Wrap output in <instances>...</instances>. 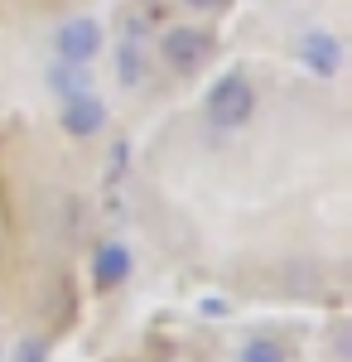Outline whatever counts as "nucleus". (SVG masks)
Instances as JSON below:
<instances>
[{
  "label": "nucleus",
  "instance_id": "obj_1",
  "mask_svg": "<svg viewBox=\"0 0 352 362\" xmlns=\"http://www.w3.org/2000/svg\"><path fill=\"white\" fill-rule=\"evenodd\" d=\"M203 107H208V121H213L217 131H237V126H246L256 116V87H251L246 73H227V78H217L208 87Z\"/></svg>",
  "mask_w": 352,
  "mask_h": 362
},
{
  "label": "nucleus",
  "instance_id": "obj_2",
  "mask_svg": "<svg viewBox=\"0 0 352 362\" xmlns=\"http://www.w3.org/2000/svg\"><path fill=\"white\" fill-rule=\"evenodd\" d=\"M208 54H213V34H208V29H198V25H174V29H164L160 58L169 63V68L193 73V68H198Z\"/></svg>",
  "mask_w": 352,
  "mask_h": 362
},
{
  "label": "nucleus",
  "instance_id": "obj_3",
  "mask_svg": "<svg viewBox=\"0 0 352 362\" xmlns=\"http://www.w3.org/2000/svg\"><path fill=\"white\" fill-rule=\"evenodd\" d=\"M299 54V68L309 73V78H324V83H333L338 73H343V44L328 34V29H304L295 44Z\"/></svg>",
  "mask_w": 352,
  "mask_h": 362
},
{
  "label": "nucleus",
  "instance_id": "obj_4",
  "mask_svg": "<svg viewBox=\"0 0 352 362\" xmlns=\"http://www.w3.org/2000/svg\"><path fill=\"white\" fill-rule=\"evenodd\" d=\"M54 44H58V58H63V63H82V68H87L92 58L102 54V25L87 20V15H82V20H63L58 34H54Z\"/></svg>",
  "mask_w": 352,
  "mask_h": 362
},
{
  "label": "nucleus",
  "instance_id": "obj_5",
  "mask_svg": "<svg viewBox=\"0 0 352 362\" xmlns=\"http://www.w3.org/2000/svg\"><path fill=\"white\" fill-rule=\"evenodd\" d=\"M63 131L73 140H92L107 131V107L92 97V92H73L63 97Z\"/></svg>",
  "mask_w": 352,
  "mask_h": 362
},
{
  "label": "nucleus",
  "instance_id": "obj_6",
  "mask_svg": "<svg viewBox=\"0 0 352 362\" xmlns=\"http://www.w3.org/2000/svg\"><path fill=\"white\" fill-rule=\"evenodd\" d=\"M126 276H131V251L121 247V242L97 247V261H92V280H97V290H116V285H126Z\"/></svg>",
  "mask_w": 352,
  "mask_h": 362
},
{
  "label": "nucleus",
  "instance_id": "obj_7",
  "mask_svg": "<svg viewBox=\"0 0 352 362\" xmlns=\"http://www.w3.org/2000/svg\"><path fill=\"white\" fill-rule=\"evenodd\" d=\"M237 362H290V353L275 338H246L242 348H237Z\"/></svg>",
  "mask_w": 352,
  "mask_h": 362
},
{
  "label": "nucleus",
  "instance_id": "obj_8",
  "mask_svg": "<svg viewBox=\"0 0 352 362\" xmlns=\"http://www.w3.org/2000/svg\"><path fill=\"white\" fill-rule=\"evenodd\" d=\"M116 63H121V83H140V58L131 54V49L116 58Z\"/></svg>",
  "mask_w": 352,
  "mask_h": 362
},
{
  "label": "nucleus",
  "instance_id": "obj_9",
  "mask_svg": "<svg viewBox=\"0 0 352 362\" xmlns=\"http://www.w3.org/2000/svg\"><path fill=\"white\" fill-rule=\"evenodd\" d=\"M189 10H203V15H213V10H227L232 0H184Z\"/></svg>",
  "mask_w": 352,
  "mask_h": 362
}]
</instances>
